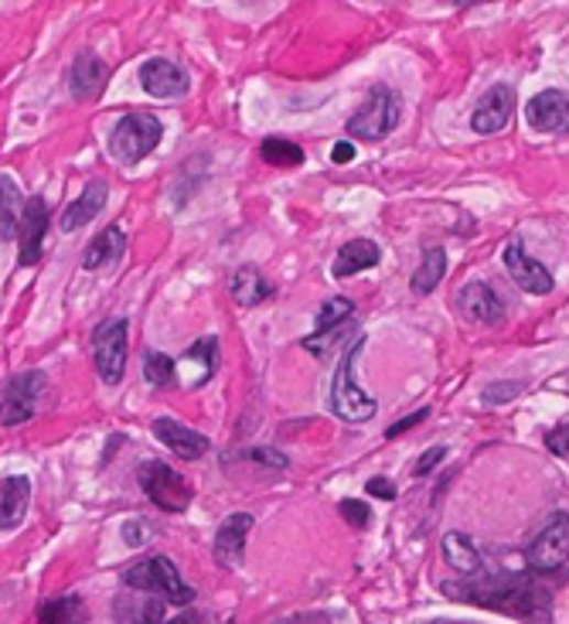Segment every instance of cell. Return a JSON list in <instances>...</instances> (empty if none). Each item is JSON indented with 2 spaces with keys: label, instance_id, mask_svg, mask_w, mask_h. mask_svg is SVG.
I'll return each instance as SVG.
<instances>
[{
  "label": "cell",
  "instance_id": "obj_22",
  "mask_svg": "<svg viewBox=\"0 0 569 624\" xmlns=\"http://www.w3.org/2000/svg\"><path fill=\"white\" fill-rule=\"evenodd\" d=\"M382 263V250H379V242L372 239H351L344 242V247L338 250L335 256V281H344V276H354V273H362V270H372Z\"/></svg>",
  "mask_w": 569,
  "mask_h": 624
},
{
  "label": "cell",
  "instance_id": "obj_9",
  "mask_svg": "<svg viewBox=\"0 0 569 624\" xmlns=\"http://www.w3.org/2000/svg\"><path fill=\"white\" fill-rule=\"evenodd\" d=\"M525 560L536 573H556L569 560V515L556 512L549 523L539 529V536L528 543Z\"/></svg>",
  "mask_w": 569,
  "mask_h": 624
},
{
  "label": "cell",
  "instance_id": "obj_15",
  "mask_svg": "<svg viewBox=\"0 0 569 624\" xmlns=\"http://www.w3.org/2000/svg\"><path fill=\"white\" fill-rule=\"evenodd\" d=\"M512 110H515V92H512L505 83L491 86V89L478 99V107H474V113H471L474 133L488 136V133L505 130V123L512 120Z\"/></svg>",
  "mask_w": 569,
  "mask_h": 624
},
{
  "label": "cell",
  "instance_id": "obj_40",
  "mask_svg": "<svg viewBox=\"0 0 569 624\" xmlns=\"http://www.w3.org/2000/svg\"><path fill=\"white\" fill-rule=\"evenodd\" d=\"M147 536H151V533H147L144 518H127V523H123V539H127L130 546H140Z\"/></svg>",
  "mask_w": 569,
  "mask_h": 624
},
{
  "label": "cell",
  "instance_id": "obj_42",
  "mask_svg": "<svg viewBox=\"0 0 569 624\" xmlns=\"http://www.w3.org/2000/svg\"><path fill=\"white\" fill-rule=\"evenodd\" d=\"M164 624H201L198 611H185L182 617H174V621H164Z\"/></svg>",
  "mask_w": 569,
  "mask_h": 624
},
{
  "label": "cell",
  "instance_id": "obj_1",
  "mask_svg": "<svg viewBox=\"0 0 569 624\" xmlns=\"http://www.w3.org/2000/svg\"><path fill=\"white\" fill-rule=\"evenodd\" d=\"M444 594L488 611L522 617L525 624H552V594L528 573H488L460 583H444Z\"/></svg>",
  "mask_w": 569,
  "mask_h": 624
},
{
  "label": "cell",
  "instance_id": "obj_17",
  "mask_svg": "<svg viewBox=\"0 0 569 624\" xmlns=\"http://www.w3.org/2000/svg\"><path fill=\"white\" fill-rule=\"evenodd\" d=\"M106 79H110V65L92 48H83L73 62V73H68V89H73L76 102H92L106 89Z\"/></svg>",
  "mask_w": 569,
  "mask_h": 624
},
{
  "label": "cell",
  "instance_id": "obj_23",
  "mask_svg": "<svg viewBox=\"0 0 569 624\" xmlns=\"http://www.w3.org/2000/svg\"><path fill=\"white\" fill-rule=\"evenodd\" d=\"M229 294L239 307H260L266 297H273V284L266 281V276L260 273V266L253 263H242L236 273H232V281H229Z\"/></svg>",
  "mask_w": 569,
  "mask_h": 624
},
{
  "label": "cell",
  "instance_id": "obj_24",
  "mask_svg": "<svg viewBox=\"0 0 569 624\" xmlns=\"http://www.w3.org/2000/svg\"><path fill=\"white\" fill-rule=\"evenodd\" d=\"M123 250H127V232L120 226L102 229L83 253V270H99L106 263H117L123 256Z\"/></svg>",
  "mask_w": 569,
  "mask_h": 624
},
{
  "label": "cell",
  "instance_id": "obj_31",
  "mask_svg": "<svg viewBox=\"0 0 569 624\" xmlns=\"http://www.w3.org/2000/svg\"><path fill=\"white\" fill-rule=\"evenodd\" d=\"M354 315V304L348 297H331L321 310H317V328H314V338L321 335H331L338 328H344Z\"/></svg>",
  "mask_w": 569,
  "mask_h": 624
},
{
  "label": "cell",
  "instance_id": "obj_38",
  "mask_svg": "<svg viewBox=\"0 0 569 624\" xmlns=\"http://www.w3.org/2000/svg\"><path fill=\"white\" fill-rule=\"evenodd\" d=\"M426 416H430V409H426V406H423V409H416V413H409V416H403L400 424H393V427L385 430V437H389V440H396L400 434H406V430H413L419 420H426Z\"/></svg>",
  "mask_w": 569,
  "mask_h": 624
},
{
  "label": "cell",
  "instance_id": "obj_7",
  "mask_svg": "<svg viewBox=\"0 0 569 624\" xmlns=\"http://www.w3.org/2000/svg\"><path fill=\"white\" fill-rule=\"evenodd\" d=\"M127 352H130V338H127V318H106L92 331V362L96 372L106 386H117L123 372H127Z\"/></svg>",
  "mask_w": 569,
  "mask_h": 624
},
{
  "label": "cell",
  "instance_id": "obj_10",
  "mask_svg": "<svg viewBox=\"0 0 569 624\" xmlns=\"http://www.w3.org/2000/svg\"><path fill=\"white\" fill-rule=\"evenodd\" d=\"M52 216H48V201L42 195L24 198V212H21V232H18V263L21 266H39L45 256V236H48Z\"/></svg>",
  "mask_w": 569,
  "mask_h": 624
},
{
  "label": "cell",
  "instance_id": "obj_27",
  "mask_svg": "<svg viewBox=\"0 0 569 624\" xmlns=\"http://www.w3.org/2000/svg\"><path fill=\"white\" fill-rule=\"evenodd\" d=\"M21 212H24V195L14 185V178L0 171V239H18Z\"/></svg>",
  "mask_w": 569,
  "mask_h": 624
},
{
  "label": "cell",
  "instance_id": "obj_21",
  "mask_svg": "<svg viewBox=\"0 0 569 624\" xmlns=\"http://www.w3.org/2000/svg\"><path fill=\"white\" fill-rule=\"evenodd\" d=\"M117 624H164V601L154 594L127 591L113 601Z\"/></svg>",
  "mask_w": 569,
  "mask_h": 624
},
{
  "label": "cell",
  "instance_id": "obj_8",
  "mask_svg": "<svg viewBox=\"0 0 569 624\" xmlns=\"http://www.w3.org/2000/svg\"><path fill=\"white\" fill-rule=\"evenodd\" d=\"M140 489L161 508V512H188L195 492L192 484L164 461H144L140 464Z\"/></svg>",
  "mask_w": 569,
  "mask_h": 624
},
{
  "label": "cell",
  "instance_id": "obj_11",
  "mask_svg": "<svg viewBox=\"0 0 569 624\" xmlns=\"http://www.w3.org/2000/svg\"><path fill=\"white\" fill-rule=\"evenodd\" d=\"M525 120L539 133H569V92L546 89L525 102Z\"/></svg>",
  "mask_w": 569,
  "mask_h": 624
},
{
  "label": "cell",
  "instance_id": "obj_14",
  "mask_svg": "<svg viewBox=\"0 0 569 624\" xmlns=\"http://www.w3.org/2000/svg\"><path fill=\"white\" fill-rule=\"evenodd\" d=\"M502 260H505V270L512 273V281H515L525 294H539V297H543V294L552 291V273H549L539 260H532L518 239L508 242L505 253H502Z\"/></svg>",
  "mask_w": 569,
  "mask_h": 624
},
{
  "label": "cell",
  "instance_id": "obj_26",
  "mask_svg": "<svg viewBox=\"0 0 569 624\" xmlns=\"http://www.w3.org/2000/svg\"><path fill=\"white\" fill-rule=\"evenodd\" d=\"M232 461H239L242 468H256L263 474H280L291 468L287 455H280L276 447H236L229 455H222V464H232Z\"/></svg>",
  "mask_w": 569,
  "mask_h": 624
},
{
  "label": "cell",
  "instance_id": "obj_33",
  "mask_svg": "<svg viewBox=\"0 0 569 624\" xmlns=\"http://www.w3.org/2000/svg\"><path fill=\"white\" fill-rule=\"evenodd\" d=\"M144 379L151 386H171L174 383V359L164 352H147L144 355Z\"/></svg>",
  "mask_w": 569,
  "mask_h": 624
},
{
  "label": "cell",
  "instance_id": "obj_5",
  "mask_svg": "<svg viewBox=\"0 0 569 624\" xmlns=\"http://www.w3.org/2000/svg\"><path fill=\"white\" fill-rule=\"evenodd\" d=\"M161 136H164V127H161V120L154 113L133 110L123 120H117V127L110 133V144H106V147H110V154L120 164H136L161 144Z\"/></svg>",
  "mask_w": 569,
  "mask_h": 624
},
{
  "label": "cell",
  "instance_id": "obj_13",
  "mask_svg": "<svg viewBox=\"0 0 569 624\" xmlns=\"http://www.w3.org/2000/svg\"><path fill=\"white\" fill-rule=\"evenodd\" d=\"M249 529H253V515H249V512H232L229 518H222V526L216 533V546H211L219 567H226V570H239L242 567Z\"/></svg>",
  "mask_w": 569,
  "mask_h": 624
},
{
  "label": "cell",
  "instance_id": "obj_20",
  "mask_svg": "<svg viewBox=\"0 0 569 624\" xmlns=\"http://www.w3.org/2000/svg\"><path fill=\"white\" fill-rule=\"evenodd\" d=\"M106 198H110V185L99 182V178L89 182L86 191L62 212V232H79L83 226H89L106 208Z\"/></svg>",
  "mask_w": 569,
  "mask_h": 624
},
{
  "label": "cell",
  "instance_id": "obj_37",
  "mask_svg": "<svg viewBox=\"0 0 569 624\" xmlns=\"http://www.w3.org/2000/svg\"><path fill=\"white\" fill-rule=\"evenodd\" d=\"M546 447L552 450L556 458H566L569 455V424H559L546 434Z\"/></svg>",
  "mask_w": 569,
  "mask_h": 624
},
{
  "label": "cell",
  "instance_id": "obj_16",
  "mask_svg": "<svg viewBox=\"0 0 569 624\" xmlns=\"http://www.w3.org/2000/svg\"><path fill=\"white\" fill-rule=\"evenodd\" d=\"M154 437L171 450V455L182 458V461H198V458L208 455V447H211V440L205 434H198V430H192L185 424H177L174 416H157V420H154Z\"/></svg>",
  "mask_w": 569,
  "mask_h": 624
},
{
  "label": "cell",
  "instance_id": "obj_30",
  "mask_svg": "<svg viewBox=\"0 0 569 624\" xmlns=\"http://www.w3.org/2000/svg\"><path fill=\"white\" fill-rule=\"evenodd\" d=\"M260 154L270 167H300L304 164V147L287 141V136H266V141L260 144Z\"/></svg>",
  "mask_w": 569,
  "mask_h": 624
},
{
  "label": "cell",
  "instance_id": "obj_6",
  "mask_svg": "<svg viewBox=\"0 0 569 624\" xmlns=\"http://www.w3.org/2000/svg\"><path fill=\"white\" fill-rule=\"evenodd\" d=\"M48 393V375L39 369H28L11 375L0 386V427H18L39 413V399Z\"/></svg>",
  "mask_w": 569,
  "mask_h": 624
},
{
  "label": "cell",
  "instance_id": "obj_36",
  "mask_svg": "<svg viewBox=\"0 0 569 624\" xmlns=\"http://www.w3.org/2000/svg\"><path fill=\"white\" fill-rule=\"evenodd\" d=\"M447 458V447L440 444V447H430V450H423V455H419V461L413 464V474L416 478H423V474H430L440 461Z\"/></svg>",
  "mask_w": 569,
  "mask_h": 624
},
{
  "label": "cell",
  "instance_id": "obj_39",
  "mask_svg": "<svg viewBox=\"0 0 569 624\" xmlns=\"http://www.w3.org/2000/svg\"><path fill=\"white\" fill-rule=\"evenodd\" d=\"M365 492H369L372 499H382V502H396V484L389 481V478H372V481L365 484Z\"/></svg>",
  "mask_w": 569,
  "mask_h": 624
},
{
  "label": "cell",
  "instance_id": "obj_29",
  "mask_svg": "<svg viewBox=\"0 0 569 624\" xmlns=\"http://www.w3.org/2000/svg\"><path fill=\"white\" fill-rule=\"evenodd\" d=\"M444 273H447V253H444L440 247H434V250L423 253V263L416 266V273H413L409 284H413V291H416L419 297H426V294H434V291L440 287Z\"/></svg>",
  "mask_w": 569,
  "mask_h": 624
},
{
  "label": "cell",
  "instance_id": "obj_25",
  "mask_svg": "<svg viewBox=\"0 0 569 624\" xmlns=\"http://www.w3.org/2000/svg\"><path fill=\"white\" fill-rule=\"evenodd\" d=\"M444 557H447V563H450L460 577H478V573H484V560H481L478 546L471 543V536L447 533V536H444Z\"/></svg>",
  "mask_w": 569,
  "mask_h": 624
},
{
  "label": "cell",
  "instance_id": "obj_43",
  "mask_svg": "<svg viewBox=\"0 0 569 624\" xmlns=\"http://www.w3.org/2000/svg\"><path fill=\"white\" fill-rule=\"evenodd\" d=\"M434 624H474V621H434Z\"/></svg>",
  "mask_w": 569,
  "mask_h": 624
},
{
  "label": "cell",
  "instance_id": "obj_3",
  "mask_svg": "<svg viewBox=\"0 0 569 624\" xmlns=\"http://www.w3.org/2000/svg\"><path fill=\"white\" fill-rule=\"evenodd\" d=\"M127 591H140V594H154L164 604H177V607H188L195 601V591L185 583V577L177 573V567L167 557H147L133 563L123 573Z\"/></svg>",
  "mask_w": 569,
  "mask_h": 624
},
{
  "label": "cell",
  "instance_id": "obj_28",
  "mask_svg": "<svg viewBox=\"0 0 569 624\" xmlns=\"http://www.w3.org/2000/svg\"><path fill=\"white\" fill-rule=\"evenodd\" d=\"M39 624H89L86 601L79 594H65L55 601H45L39 611Z\"/></svg>",
  "mask_w": 569,
  "mask_h": 624
},
{
  "label": "cell",
  "instance_id": "obj_12",
  "mask_svg": "<svg viewBox=\"0 0 569 624\" xmlns=\"http://www.w3.org/2000/svg\"><path fill=\"white\" fill-rule=\"evenodd\" d=\"M460 315H464L468 321H474V325L497 328L505 321V300L491 284L471 281L464 291H460Z\"/></svg>",
  "mask_w": 569,
  "mask_h": 624
},
{
  "label": "cell",
  "instance_id": "obj_35",
  "mask_svg": "<svg viewBox=\"0 0 569 624\" xmlns=\"http://www.w3.org/2000/svg\"><path fill=\"white\" fill-rule=\"evenodd\" d=\"M525 390V383H491L488 390H484V403L488 406H497V403H508V399H515L518 393Z\"/></svg>",
  "mask_w": 569,
  "mask_h": 624
},
{
  "label": "cell",
  "instance_id": "obj_2",
  "mask_svg": "<svg viewBox=\"0 0 569 624\" xmlns=\"http://www.w3.org/2000/svg\"><path fill=\"white\" fill-rule=\"evenodd\" d=\"M362 352H365V338L359 335L348 344V352L341 355V365H338L335 383H331V409L341 416L344 424H369L379 413V399L372 393H365L362 383H359Z\"/></svg>",
  "mask_w": 569,
  "mask_h": 624
},
{
  "label": "cell",
  "instance_id": "obj_41",
  "mask_svg": "<svg viewBox=\"0 0 569 624\" xmlns=\"http://www.w3.org/2000/svg\"><path fill=\"white\" fill-rule=\"evenodd\" d=\"M354 154H359V151H354L351 141H338L335 151H331V161H335V164H348V161H354Z\"/></svg>",
  "mask_w": 569,
  "mask_h": 624
},
{
  "label": "cell",
  "instance_id": "obj_19",
  "mask_svg": "<svg viewBox=\"0 0 569 624\" xmlns=\"http://www.w3.org/2000/svg\"><path fill=\"white\" fill-rule=\"evenodd\" d=\"M31 502V478L28 474H8L0 478V529H18Z\"/></svg>",
  "mask_w": 569,
  "mask_h": 624
},
{
  "label": "cell",
  "instance_id": "obj_4",
  "mask_svg": "<svg viewBox=\"0 0 569 624\" xmlns=\"http://www.w3.org/2000/svg\"><path fill=\"white\" fill-rule=\"evenodd\" d=\"M403 120V102L389 86H372L369 99L348 120L351 141H382L389 136Z\"/></svg>",
  "mask_w": 569,
  "mask_h": 624
},
{
  "label": "cell",
  "instance_id": "obj_18",
  "mask_svg": "<svg viewBox=\"0 0 569 624\" xmlns=\"http://www.w3.org/2000/svg\"><path fill=\"white\" fill-rule=\"evenodd\" d=\"M140 86L144 92L157 96V99H177L188 92V73L182 65H174L167 58H147L140 65Z\"/></svg>",
  "mask_w": 569,
  "mask_h": 624
},
{
  "label": "cell",
  "instance_id": "obj_34",
  "mask_svg": "<svg viewBox=\"0 0 569 624\" xmlns=\"http://www.w3.org/2000/svg\"><path fill=\"white\" fill-rule=\"evenodd\" d=\"M338 512H341L344 523H351V529H365V526L372 523L369 502H359V499H344V502L338 505Z\"/></svg>",
  "mask_w": 569,
  "mask_h": 624
},
{
  "label": "cell",
  "instance_id": "obj_32",
  "mask_svg": "<svg viewBox=\"0 0 569 624\" xmlns=\"http://www.w3.org/2000/svg\"><path fill=\"white\" fill-rule=\"evenodd\" d=\"M185 362H198L201 365V383L198 386H205L219 369V338H211V335L198 338L192 349L185 352Z\"/></svg>",
  "mask_w": 569,
  "mask_h": 624
}]
</instances>
